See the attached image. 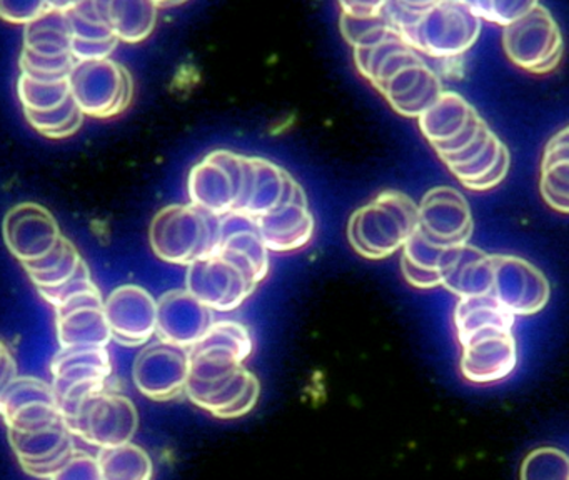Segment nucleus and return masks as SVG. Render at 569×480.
<instances>
[{"instance_id": "nucleus-1", "label": "nucleus", "mask_w": 569, "mask_h": 480, "mask_svg": "<svg viewBox=\"0 0 569 480\" xmlns=\"http://www.w3.org/2000/svg\"><path fill=\"white\" fill-rule=\"evenodd\" d=\"M358 72L408 119H419L441 97V77L392 27L369 46L356 47Z\"/></svg>"}, {"instance_id": "nucleus-2", "label": "nucleus", "mask_w": 569, "mask_h": 480, "mask_svg": "<svg viewBox=\"0 0 569 480\" xmlns=\"http://www.w3.org/2000/svg\"><path fill=\"white\" fill-rule=\"evenodd\" d=\"M385 13L409 46L432 59L461 57L481 33V19L459 0H439L425 9L391 0Z\"/></svg>"}, {"instance_id": "nucleus-3", "label": "nucleus", "mask_w": 569, "mask_h": 480, "mask_svg": "<svg viewBox=\"0 0 569 480\" xmlns=\"http://www.w3.org/2000/svg\"><path fill=\"white\" fill-rule=\"evenodd\" d=\"M418 229L419 203L401 190L388 189L351 213L346 232L356 253L382 260L405 249Z\"/></svg>"}, {"instance_id": "nucleus-4", "label": "nucleus", "mask_w": 569, "mask_h": 480, "mask_svg": "<svg viewBox=\"0 0 569 480\" xmlns=\"http://www.w3.org/2000/svg\"><path fill=\"white\" fill-rule=\"evenodd\" d=\"M219 217L196 203H172L156 213L149 246L162 262L191 266L218 250Z\"/></svg>"}, {"instance_id": "nucleus-5", "label": "nucleus", "mask_w": 569, "mask_h": 480, "mask_svg": "<svg viewBox=\"0 0 569 480\" xmlns=\"http://www.w3.org/2000/svg\"><path fill=\"white\" fill-rule=\"evenodd\" d=\"M51 376L62 416L69 419L89 397L108 389L111 353L102 346L61 347L51 360Z\"/></svg>"}, {"instance_id": "nucleus-6", "label": "nucleus", "mask_w": 569, "mask_h": 480, "mask_svg": "<svg viewBox=\"0 0 569 480\" xmlns=\"http://www.w3.org/2000/svg\"><path fill=\"white\" fill-rule=\"evenodd\" d=\"M506 57L529 73L545 76L561 62L565 40L552 13L539 3L531 12L502 27Z\"/></svg>"}, {"instance_id": "nucleus-7", "label": "nucleus", "mask_w": 569, "mask_h": 480, "mask_svg": "<svg viewBox=\"0 0 569 480\" xmlns=\"http://www.w3.org/2000/svg\"><path fill=\"white\" fill-rule=\"evenodd\" d=\"M69 80L72 99L86 117L94 119L121 116L134 96L131 72L112 59L81 60Z\"/></svg>"}, {"instance_id": "nucleus-8", "label": "nucleus", "mask_w": 569, "mask_h": 480, "mask_svg": "<svg viewBox=\"0 0 569 480\" xmlns=\"http://www.w3.org/2000/svg\"><path fill=\"white\" fill-rule=\"evenodd\" d=\"M66 420L76 437L98 449L132 442L139 427L134 402L109 389L89 397L78 412Z\"/></svg>"}, {"instance_id": "nucleus-9", "label": "nucleus", "mask_w": 569, "mask_h": 480, "mask_svg": "<svg viewBox=\"0 0 569 480\" xmlns=\"http://www.w3.org/2000/svg\"><path fill=\"white\" fill-rule=\"evenodd\" d=\"M246 186V156L218 149L192 167L188 179L189 200L221 217L238 209Z\"/></svg>"}, {"instance_id": "nucleus-10", "label": "nucleus", "mask_w": 569, "mask_h": 480, "mask_svg": "<svg viewBox=\"0 0 569 480\" xmlns=\"http://www.w3.org/2000/svg\"><path fill=\"white\" fill-rule=\"evenodd\" d=\"M22 72L38 77L71 76L78 59L72 53L71 23L68 10L51 9L26 26Z\"/></svg>"}, {"instance_id": "nucleus-11", "label": "nucleus", "mask_w": 569, "mask_h": 480, "mask_svg": "<svg viewBox=\"0 0 569 480\" xmlns=\"http://www.w3.org/2000/svg\"><path fill=\"white\" fill-rule=\"evenodd\" d=\"M418 126L441 160L468 149L489 127L465 97L446 90L419 117Z\"/></svg>"}, {"instance_id": "nucleus-12", "label": "nucleus", "mask_w": 569, "mask_h": 480, "mask_svg": "<svg viewBox=\"0 0 569 480\" xmlns=\"http://www.w3.org/2000/svg\"><path fill=\"white\" fill-rule=\"evenodd\" d=\"M254 350V340L238 320H214L208 332L189 349L191 380L212 382L244 366Z\"/></svg>"}, {"instance_id": "nucleus-13", "label": "nucleus", "mask_w": 569, "mask_h": 480, "mask_svg": "<svg viewBox=\"0 0 569 480\" xmlns=\"http://www.w3.org/2000/svg\"><path fill=\"white\" fill-rule=\"evenodd\" d=\"M191 377V353L186 347L166 342L149 343L136 357L132 379L142 396L168 402L186 393Z\"/></svg>"}, {"instance_id": "nucleus-14", "label": "nucleus", "mask_w": 569, "mask_h": 480, "mask_svg": "<svg viewBox=\"0 0 569 480\" xmlns=\"http://www.w3.org/2000/svg\"><path fill=\"white\" fill-rule=\"evenodd\" d=\"M258 283L221 253L188 266L186 289L214 312H232L254 293Z\"/></svg>"}, {"instance_id": "nucleus-15", "label": "nucleus", "mask_w": 569, "mask_h": 480, "mask_svg": "<svg viewBox=\"0 0 569 480\" xmlns=\"http://www.w3.org/2000/svg\"><path fill=\"white\" fill-rule=\"evenodd\" d=\"M461 376L475 386L508 379L518 366V347L511 327H489L458 339Z\"/></svg>"}, {"instance_id": "nucleus-16", "label": "nucleus", "mask_w": 569, "mask_h": 480, "mask_svg": "<svg viewBox=\"0 0 569 480\" xmlns=\"http://www.w3.org/2000/svg\"><path fill=\"white\" fill-rule=\"evenodd\" d=\"M9 443L29 476L52 479L76 450L74 432L68 420L26 430H8Z\"/></svg>"}, {"instance_id": "nucleus-17", "label": "nucleus", "mask_w": 569, "mask_h": 480, "mask_svg": "<svg viewBox=\"0 0 569 480\" xmlns=\"http://www.w3.org/2000/svg\"><path fill=\"white\" fill-rule=\"evenodd\" d=\"M492 296L516 317L535 316L548 306L551 286L545 273L526 259L495 253Z\"/></svg>"}, {"instance_id": "nucleus-18", "label": "nucleus", "mask_w": 569, "mask_h": 480, "mask_svg": "<svg viewBox=\"0 0 569 480\" xmlns=\"http://www.w3.org/2000/svg\"><path fill=\"white\" fill-rule=\"evenodd\" d=\"M0 412L8 430L34 429L66 419L52 383L34 376H18L2 386Z\"/></svg>"}, {"instance_id": "nucleus-19", "label": "nucleus", "mask_w": 569, "mask_h": 480, "mask_svg": "<svg viewBox=\"0 0 569 480\" xmlns=\"http://www.w3.org/2000/svg\"><path fill=\"white\" fill-rule=\"evenodd\" d=\"M104 310L112 337L121 346H146L158 333L159 300L144 287H118L104 300Z\"/></svg>"}, {"instance_id": "nucleus-20", "label": "nucleus", "mask_w": 569, "mask_h": 480, "mask_svg": "<svg viewBox=\"0 0 569 480\" xmlns=\"http://www.w3.org/2000/svg\"><path fill=\"white\" fill-rule=\"evenodd\" d=\"M259 232L271 252L305 249L315 237L316 220L305 189L292 177L281 206L258 217Z\"/></svg>"}, {"instance_id": "nucleus-21", "label": "nucleus", "mask_w": 569, "mask_h": 480, "mask_svg": "<svg viewBox=\"0 0 569 480\" xmlns=\"http://www.w3.org/2000/svg\"><path fill=\"white\" fill-rule=\"evenodd\" d=\"M419 230L442 246H466L475 230L468 200L452 187H432L419 203Z\"/></svg>"}, {"instance_id": "nucleus-22", "label": "nucleus", "mask_w": 569, "mask_h": 480, "mask_svg": "<svg viewBox=\"0 0 569 480\" xmlns=\"http://www.w3.org/2000/svg\"><path fill=\"white\" fill-rule=\"evenodd\" d=\"M9 252L21 263L48 256L61 242L62 233L51 210L41 203L21 202L9 210L4 220Z\"/></svg>"}, {"instance_id": "nucleus-23", "label": "nucleus", "mask_w": 569, "mask_h": 480, "mask_svg": "<svg viewBox=\"0 0 569 480\" xmlns=\"http://www.w3.org/2000/svg\"><path fill=\"white\" fill-rule=\"evenodd\" d=\"M186 396L218 419H239L254 409L261 396V382L256 373L242 366L212 382L189 379Z\"/></svg>"}, {"instance_id": "nucleus-24", "label": "nucleus", "mask_w": 569, "mask_h": 480, "mask_svg": "<svg viewBox=\"0 0 569 480\" xmlns=\"http://www.w3.org/2000/svg\"><path fill=\"white\" fill-rule=\"evenodd\" d=\"M442 162L462 187L485 192L506 179L511 167V153L488 127L468 149Z\"/></svg>"}, {"instance_id": "nucleus-25", "label": "nucleus", "mask_w": 569, "mask_h": 480, "mask_svg": "<svg viewBox=\"0 0 569 480\" xmlns=\"http://www.w3.org/2000/svg\"><path fill=\"white\" fill-rule=\"evenodd\" d=\"M101 290L81 293L56 307V333L59 346L108 347L112 337L111 326L106 316Z\"/></svg>"}, {"instance_id": "nucleus-26", "label": "nucleus", "mask_w": 569, "mask_h": 480, "mask_svg": "<svg viewBox=\"0 0 569 480\" xmlns=\"http://www.w3.org/2000/svg\"><path fill=\"white\" fill-rule=\"evenodd\" d=\"M269 252L258 220L248 213L231 210L219 217V242L216 253L241 267L256 283H261L269 273Z\"/></svg>"}, {"instance_id": "nucleus-27", "label": "nucleus", "mask_w": 569, "mask_h": 480, "mask_svg": "<svg viewBox=\"0 0 569 480\" xmlns=\"http://www.w3.org/2000/svg\"><path fill=\"white\" fill-rule=\"evenodd\" d=\"M212 312L188 289L169 290L159 299V339L191 349L214 322Z\"/></svg>"}, {"instance_id": "nucleus-28", "label": "nucleus", "mask_w": 569, "mask_h": 480, "mask_svg": "<svg viewBox=\"0 0 569 480\" xmlns=\"http://www.w3.org/2000/svg\"><path fill=\"white\" fill-rule=\"evenodd\" d=\"M461 247L442 246L418 229L401 250V270L406 282L421 290L442 287Z\"/></svg>"}, {"instance_id": "nucleus-29", "label": "nucleus", "mask_w": 569, "mask_h": 480, "mask_svg": "<svg viewBox=\"0 0 569 480\" xmlns=\"http://www.w3.org/2000/svg\"><path fill=\"white\" fill-rule=\"evenodd\" d=\"M292 176L288 170L262 157L246 156V186L239 212L258 217L281 206Z\"/></svg>"}, {"instance_id": "nucleus-30", "label": "nucleus", "mask_w": 569, "mask_h": 480, "mask_svg": "<svg viewBox=\"0 0 569 480\" xmlns=\"http://www.w3.org/2000/svg\"><path fill=\"white\" fill-rule=\"evenodd\" d=\"M72 33V53L81 60L109 59L121 40L116 36L104 17L98 12L92 0H82L68 10Z\"/></svg>"}, {"instance_id": "nucleus-31", "label": "nucleus", "mask_w": 569, "mask_h": 480, "mask_svg": "<svg viewBox=\"0 0 569 480\" xmlns=\"http://www.w3.org/2000/svg\"><path fill=\"white\" fill-rule=\"evenodd\" d=\"M442 287L459 299L492 293L495 257L466 243L459 249Z\"/></svg>"}, {"instance_id": "nucleus-32", "label": "nucleus", "mask_w": 569, "mask_h": 480, "mask_svg": "<svg viewBox=\"0 0 569 480\" xmlns=\"http://www.w3.org/2000/svg\"><path fill=\"white\" fill-rule=\"evenodd\" d=\"M92 3L121 42H142L158 22L156 0H92Z\"/></svg>"}, {"instance_id": "nucleus-33", "label": "nucleus", "mask_w": 569, "mask_h": 480, "mask_svg": "<svg viewBox=\"0 0 569 480\" xmlns=\"http://www.w3.org/2000/svg\"><path fill=\"white\" fill-rule=\"evenodd\" d=\"M539 190L542 200L559 213H569V126L546 143Z\"/></svg>"}, {"instance_id": "nucleus-34", "label": "nucleus", "mask_w": 569, "mask_h": 480, "mask_svg": "<svg viewBox=\"0 0 569 480\" xmlns=\"http://www.w3.org/2000/svg\"><path fill=\"white\" fill-rule=\"evenodd\" d=\"M84 263L78 247L68 237L62 236L61 242L48 256L34 262L22 263V267L39 290L62 286L72 279Z\"/></svg>"}, {"instance_id": "nucleus-35", "label": "nucleus", "mask_w": 569, "mask_h": 480, "mask_svg": "<svg viewBox=\"0 0 569 480\" xmlns=\"http://www.w3.org/2000/svg\"><path fill=\"white\" fill-rule=\"evenodd\" d=\"M98 462L102 480H149L154 476L151 457L132 442L99 449Z\"/></svg>"}, {"instance_id": "nucleus-36", "label": "nucleus", "mask_w": 569, "mask_h": 480, "mask_svg": "<svg viewBox=\"0 0 569 480\" xmlns=\"http://www.w3.org/2000/svg\"><path fill=\"white\" fill-rule=\"evenodd\" d=\"M18 96L24 112H51L72 99L68 77H38L22 72L18 80Z\"/></svg>"}, {"instance_id": "nucleus-37", "label": "nucleus", "mask_w": 569, "mask_h": 480, "mask_svg": "<svg viewBox=\"0 0 569 480\" xmlns=\"http://www.w3.org/2000/svg\"><path fill=\"white\" fill-rule=\"evenodd\" d=\"M28 122L38 130L41 136L48 139H68L74 136L82 123H84V112L79 109L74 99L66 102L59 109L51 112H24Z\"/></svg>"}, {"instance_id": "nucleus-38", "label": "nucleus", "mask_w": 569, "mask_h": 480, "mask_svg": "<svg viewBox=\"0 0 569 480\" xmlns=\"http://www.w3.org/2000/svg\"><path fill=\"white\" fill-rule=\"evenodd\" d=\"M521 479H569V457L555 447L532 450L522 460Z\"/></svg>"}, {"instance_id": "nucleus-39", "label": "nucleus", "mask_w": 569, "mask_h": 480, "mask_svg": "<svg viewBox=\"0 0 569 480\" xmlns=\"http://www.w3.org/2000/svg\"><path fill=\"white\" fill-rule=\"evenodd\" d=\"M481 20L499 27L509 26L539 6V0H459Z\"/></svg>"}, {"instance_id": "nucleus-40", "label": "nucleus", "mask_w": 569, "mask_h": 480, "mask_svg": "<svg viewBox=\"0 0 569 480\" xmlns=\"http://www.w3.org/2000/svg\"><path fill=\"white\" fill-rule=\"evenodd\" d=\"M98 289L99 287L96 286L94 280H92L88 263H84V266L79 269V272L76 273L72 279H69L68 282L56 287V289H39V293H41L46 302L51 303L56 309V307L74 299V297L81 296V293Z\"/></svg>"}, {"instance_id": "nucleus-41", "label": "nucleus", "mask_w": 569, "mask_h": 480, "mask_svg": "<svg viewBox=\"0 0 569 480\" xmlns=\"http://www.w3.org/2000/svg\"><path fill=\"white\" fill-rule=\"evenodd\" d=\"M51 9V0H0L2 19L14 26H29Z\"/></svg>"}, {"instance_id": "nucleus-42", "label": "nucleus", "mask_w": 569, "mask_h": 480, "mask_svg": "<svg viewBox=\"0 0 569 480\" xmlns=\"http://www.w3.org/2000/svg\"><path fill=\"white\" fill-rule=\"evenodd\" d=\"M54 480H102L98 456H91V453L76 447L71 459L59 470Z\"/></svg>"}, {"instance_id": "nucleus-43", "label": "nucleus", "mask_w": 569, "mask_h": 480, "mask_svg": "<svg viewBox=\"0 0 569 480\" xmlns=\"http://www.w3.org/2000/svg\"><path fill=\"white\" fill-rule=\"evenodd\" d=\"M341 12L351 17H376L385 12L391 0H338Z\"/></svg>"}, {"instance_id": "nucleus-44", "label": "nucleus", "mask_w": 569, "mask_h": 480, "mask_svg": "<svg viewBox=\"0 0 569 480\" xmlns=\"http://www.w3.org/2000/svg\"><path fill=\"white\" fill-rule=\"evenodd\" d=\"M16 377H18V366L14 357L9 352L8 347L2 346V386L11 382Z\"/></svg>"}, {"instance_id": "nucleus-45", "label": "nucleus", "mask_w": 569, "mask_h": 480, "mask_svg": "<svg viewBox=\"0 0 569 480\" xmlns=\"http://www.w3.org/2000/svg\"><path fill=\"white\" fill-rule=\"evenodd\" d=\"M405 7H411V9H425V7L435 6L439 0H396Z\"/></svg>"}, {"instance_id": "nucleus-46", "label": "nucleus", "mask_w": 569, "mask_h": 480, "mask_svg": "<svg viewBox=\"0 0 569 480\" xmlns=\"http://www.w3.org/2000/svg\"><path fill=\"white\" fill-rule=\"evenodd\" d=\"M188 2V0H156L159 9H171V7L182 6V3Z\"/></svg>"}]
</instances>
